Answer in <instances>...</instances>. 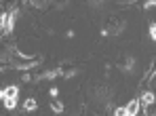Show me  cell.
Listing matches in <instances>:
<instances>
[{
  "mask_svg": "<svg viewBox=\"0 0 156 116\" xmlns=\"http://www.w3.org/2000/svg\"><path fill=\"white\" fill-rule=\"evenodd\" d=\"M125 30H127L125 17H120V15H110V17L105 19L104 34H108V36H120V34H125Z\"/></svg>",
  "mask_w": 156,
  "mask_h": 116,
  "instance_id": "obj_1",
  "label": "cell"
},
{
  "mask_svg": "<svg viewBox=\"0 0 156 116\" xmlns=\"http://www.w3.org/2000/svg\"><path fill=\"white\" fill-rule=\"evenodd\" d=\"M17 17H19V9H17V6L9 9V11H2V15H0V30H2V34H4V36L13 34Z\"/></svg>",
  "mask_w": 156,
  "mask_h": 116,
  "instance_id": "obj_2",
  "label": "cell"
},
{
  "mask_svg": "<svg viewBox=\"0 0 156 116\" xmlns=\"http://www.w3.org/2000/svg\"><path fill=\"white\" fill-rule=\"evenodd\" d=\"M93 99L97 104H101V106H108L112 101V89L108 87V85H97L95 93H93Z\"/></svg>",
  "mask_w": 156,
  "mask_h": 116,
  "instance_id": "obj_3",
  "label": "cell"
},
{
  "mask_svg": "<svg viewBox=\"0 0 156 116\" xmlns=\"http://www.w3.org/2000/svg\"><path fill=\"white\" fill-rule=\"evenodd\" d=\"M135 57L133 55H118L116 57V65H118V70L122 72V74H133L135 72Z\"/></svg>",
  "mask_w": 156,
  "mask_h": 116,
  "instance_id": "obj_4",
  "label": "cell"
},
{
  "mask_svg": "<svg viewBox=\"0 0 156 116\" xmlns=\"http://www.w3.org/2000/svg\"><path fill=\"white\" fill-rule=\"evenodd\" d=\"M141 110H144V106H141L139 97H133L129 104H127V112H129V116H139Z\"/></svg>",
  "mask_w": 156,
  "mask_h": 116,
  "instance_id": "obj_5",
  "label": "cell"
},
{
  "mask_svg": "<svg viewBox=\"0 0 156 116\" xmlns=\"http://www.w3.org/2000/svg\"><path fill=\"white\" fill-rule=\"evenodd\" d=\"M0 97H2V99H17V97H19V87H17V85L4 87L2 93H0Z\"/></svg>",
  "mask_w": 156,
  "mask_h": 116,
  "instance_id": "obj_6",
  "label": "cell"
},
{
  "mask_svg": "<svg viewBox=\"0 0 156 116\" xmlns=\"http://www.w3.org/2000/svg\"><path fill=\"white\" fill-rule=\"evenodd\" d=\"M139 101H141V106H144V108L152 106V104H156V93H154V91H144V93H141V97H139Z\"/></svg>",
  "mask_w": 156,
  "mask_h": 116,
  "instance_id": "obj_7",
  "label": "cell"
},
{
  "mask_svg": "<svg viewBox=\"0 0 156 116\" xmlns=\"http://www.w3.org/2000/svg\"><path fill=\"white\" fill-rule=\"evenodd\" d=\"M21 108H23L26 112H34V110H38V101H36V97H27Z\"/></svg>",
  "mask_w": 156,
  "mask_h": 116,
  "instance_id": "obj_8",
  "label": "cell"
},
{
  "mask_svg": "<svg viewBox=\"0 0 156 116\" xmlns=\"http://www.w3.org/2000/svg\"><path fill=\"white\" fill-rule=\"evenodd\" d=\"M30 4H32L34 9H40V11H42V9L49 6V0H30Z\"/></svg>",
  "mask_w": 156,
  "mask_h": 116,
  "instance_id": "obj_9",
  "label": "cell"
},
{
  "mask_svg": "<svg viewBox=\"0 0 156 116\" xmlns=\"http://www.w3.org/2000/svg\"><path fill=\"white\" fill-rule=\"evenodd\" d=\"M4 104V110H15L17 108V99H2Z\"/></svg>",
  "mask_w": 156,
  "mask_h": 116,
  "instance_id": "obj_10",
  "label": "cell"
},
{
  "mask_svg": "<svg viewBox=\"0 0 156 116\" xmlns=\"http://www.w3.org/2000/svg\"><path fill=\"white\" fill-rule=\"evenodd\" d=\"M51 110L55 114H61V112H63V104H61V101H51Z\"/></svg>",
  "mask_w": 156,
  "mask_h": 116,
  "instance_id": "obj_11",
  "label": "cell"
},
{
  "mask_svg": "<svg viewBox=\"0 0 156 116\" xmlns=\"http://www.w3.org/2000/svg\"><path fill=\"white\" fill-rule=\"evenodd\" d=\"M114 116H129L127 106H118V108H114Z\"/></svg>",
  "mask_w": 156,
  "mask_h": 116,
  "instance_id": "obj_12",
  "label": "cell"
},
{
  "mask_svg": "<svg viewBox=\"0 0 156 116\" xmlns=\"http://www.w3.org/2000/svg\"><path fill=\"white\" fill-rule=\"evenodd\" d=\"M104 2H105V0H87V4H89L91 9H101Z\"/></svg>",
  "mask_w": 156,
  "mask_h": 116,
  "instance_id": "obj_13",
  "label": "cell"
},
{
  "mask_svg": "<svg viewBox=\"0 0 156 116\" xmlns=\"http://www.w3.org/2000/svg\"><path fill=\"white\" fill-rule=\"evenodd\" d=\"M148 32H150V38L156 42V21H152V23H150V30H148Z\"/></svg>",
  "mask_w": 156,
  "mask_h": 116,
  "instance_id": "obj_14",
  "label": "cell"
},
{
  "mask_svg": "<svg viewBox=\"0 0 156 116\" xmlns=\"http://www.w3.org/2000/svg\"><path fill=\"white\" fill-rule=\"evenodd\" d=\"M144 110H146V114H148V116H156V104L148 106V108H144Z\"/></svg>",
  "mask_w": 156,
  "mask_h": 116,
  "instance_id": "obj_15",
  "label": "cell"
},
{
  "mask_svg": "<svg viewBox=\"0 0 156 116\" xmlns=\"http://www.w3.org/2000/svg\"><path fill=\"white\" fill-rule=\"evenodd\" d=\"M116 4H125V6H131V4H137L139 0H114Z\"/></svg>",
  "mask_w": 156,
  "mask_h": 116,
  "instance_id": "obj_16",
  "label": "cell"
},
{
  "mask_svg": "<svg viewBox=\"0 0 156 116\" xmlns=\"http://www.w3.org/2000/svg\"><path fill=\"white\" fill-rule=\"evenodd\" d=\"M49 95H51V97H57V95H59V89H57V87H53L51 91H49Z\"/></svg>",
  "mask_w": 156,
  "mask_h": 116,
  "instance_id": "obj_17",
  "label": "cell"
},
{
  "mask_svg": "<svg viewBox=\"0 0 156 116\" xmlns=\"http://www.w3.org/2000/svg\"><path fill=\"white\" fill-rule=\"evenodd\" d=\"M154 76H156V74H154ZM152 83H154V85H156V78H152Z\"/></svg>",
  "mask_w": 156,
  "mask_h": 116,
  "instance_id": "obj_18",
  "label": "cell"
}]
</instances>
